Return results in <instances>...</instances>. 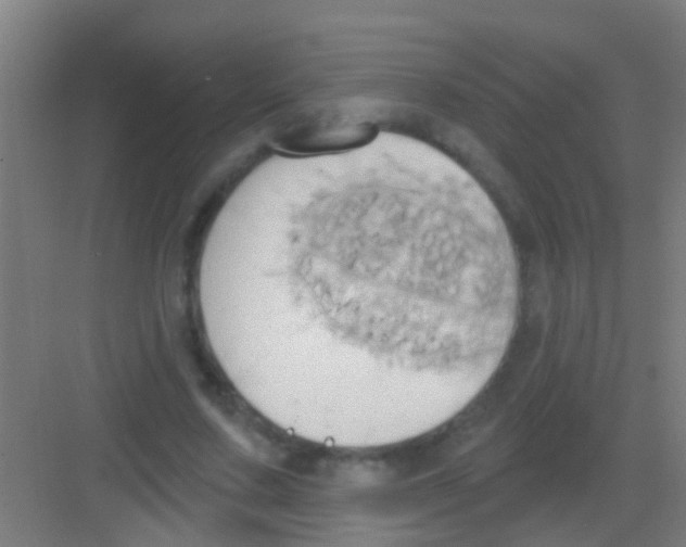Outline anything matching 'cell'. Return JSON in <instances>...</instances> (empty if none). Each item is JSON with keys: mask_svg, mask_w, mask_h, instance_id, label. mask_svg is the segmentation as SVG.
I'll return each instance as SVG.
<instances>
[{"mask_svg": "<svg viewBox=\"0 0 686 547\" xmlns=\"http://www.w3.org/2000/svg\"><path fill=\"white\" fill-rule=\"evenodd\" d=\"M380 129L376 112L347 106L309 109L283 126L272 145L294 157L333 155L371 143Z\"/></svg>", "mask_w": 686, "mask_h": 547, "instance_id": "7a4b0ae2", "label": "cell"}, {"mask_svg": "<svg viewBox=\"0 0 686 547\" xmlns=\"http://www.w3.org/2000/svg\"><path fill=\"white\" fill-rule=\"evenodd\" d=\"M230 291L245 358L271 404L354 434L409 427L474 397L505 315L499 262L470 233L415 257L247 246Z\"/></svg>", "mask_w": 686, "mask_h": 547, "instance_id": "6da1fadb", "label": "cell"}]
</instances>
